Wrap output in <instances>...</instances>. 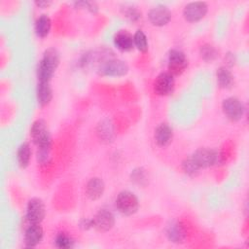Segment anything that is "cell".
I'll use <instances>...</instances> for the list:
<instances>
[{
	"instance_id": "1",
	"label": "cell",
	"mask_w": 249,
	"mask_h": 249,
	"mask_svg": "<svg viewBox=\"0 0 249 249\" xmlns=\"http://www.w3.org/2000/svg\"><path fill=\"white\" fill-rule=\"evenodd\" d=\"M59 63L60 54L55 48L45 50L36 70L38 82H51Z\"/></svg>"
},
{
	"instance_id": "10",
	"label": "cell",
	"mask_w": 249,
	"mask_h": 249,
	"mask_svg": "<svg viewBox=\"0 0 249 249\" xmlns=\"http://www.w3.org/2000/svg\"><path fill=\"white\" fill-rule=\"evenodd\" d=\"M175 88V79L168 71L160 73L153 84V90L157 95L167 96L170 95Z\"/></svg>"
},
{
	"instance_id": "9",
	"label": "cell",
	"mask_w": 249,
	"mask_h": 249,
	"mask_svg": "<svg viewBox=\"0 0 249 249\" xmlns=\"http://www.w3.org/2000/svg\"><path fill=\"white\" fill-rule=\"evenodd\" d=\"M208 12V5L203 1H194L186 4L183 8V17L188 22H197L201 20Z\"/></svg>"
},
{
	"instance_id": "3",
	"label": "cell",
	"mask_w": 249,
	"mask_h": 249,
	"mask_svg": "<svg viewBox=\"0 0 249 249\" xmlns=\"http://www.w3.org/2000/svg\"><path fill=\"white\" fill-rule=\"evenodd\" d=\"M115 206L121 214L131 216L139 209V199L134 193L124 190L118 194L115 199Z\"/></svg>"
},
{
	"instance_id": "12",
	"label": "cell",
	"mask_w": 249,
	"mask_h": 249,
	"mask_svg": "<svg viewBox=\"0 0 249 249\" xmlns=\"http://www.w3.org/2000/svg\"><path fill=\"white\" fill-rule=\"evenodd\" d=\"M93 220V229H95L97 231L100 232H106L113 229L115 226V215L112 211H110L107 208H101L99 209L94 217Z\"/></svg>"
},
{
	"instance_id": "33",
	"label": "cell",
	"mask_w": 249,
	"mask_h": 249,
	"mask_svg": "<svg viewBox=\"0 0 249 249\" xmlns=\"http://www.w3.org/2000/svg\"><path fill=\"white\" fill-rule=\"evenodd\" d=\"M52 4H53V1H50V0H37L34 2V5L40 9H47Z\"/></svg>"
},
{
	"instance_id": "20",
	"label": "cell",
	"mask_w": 249,
	"mask_h": 249,
	"mask_svg": "<svg viewBox=\"0 0 249 249\" xmlns=\"http://www.w3.org/2000/svg\"><path fill=\"white\" fill-rule=\"evenodd\" d=\"M51 28H52V19L48 15L43 14L36 18L34 23V31L37 37L46 38L50 34Z\"/></svg>"
},
{
	"instance_id": "32",
	"label": "cell",
	"mask_w": 249,
	"mask_h": 249,
	"mask_svg": "<svg viewBox=\"0 0 249 249\" xmlns=\"http://www.w3.org/2000/svg\"><path fill=\"white\" fill-rule=\"evenodd\" d=\"M235 61H236V58H235V55L234 53H228L226 55H225V66L230 68L231 66H233L235 64Z\"/></svg>"
},
{
	"instance_id": "17",
	"label": "cell",
	"mask_w": 249,
	"mask_h": 249,
	"mask_svg": "<svg viewBox=\"0 0 249 249\" xmlns=\"http://www.w3.org/2000/svg\"><path fill=\"white\" fill-rule=\"evenodd\" d=\"M113 43L121 52H130L134 48L133 36L126 30L118 31L114 35Z\"/></svg>"
},
{
	"instance_id": "6",
	"label": "cell",
	"mask_w": 249,
	"mask_h": 249,
	"mask_svg": "<svg viewBox=\"0 0 249 249\" xmlns=\"http://www.w3.org/2000/svg\"><path fill=\"white\" fill-rule=\"evenodd\" d=\"M222 111L228 120L231 122H238L244 116L245 107L240 99L234 96H230L223 100Z\"/></svg>"
},
{
	"instance_id": "11",
	"label": "cell",
	"mask_w": 249,
	"mask_h": 249,
	"mask_svg": "<svg viewBox=\"0 0 249 249\" xmlns=\"http://www.w3.org/2000/svg\"><path fill=\"white\" fill-rule=\"evenodd\" d=\"M172 18L171 11L164 5H157L148 12V19L150 23L156 27L167 25Z\"/></svg>"
},
{
	"instance_id": "30",
	"label": "cell",
	"mask_w": 249,
	"mask_h": 249,
	"mask_svg": "<svg viewBox=\"0 0 249 249\" xmlns=\"http://www.w3.org/2000/svg\"><path fill=\"white\" fill-rule=\"evenodd\" d=\"M73 5L76 9H86L91 14H96L98 12V5L94 1H75Z\"/></svg>"
},
{
	"instance_id": "27",
	"label": "cell",
	"mask_w": 249,
	"mask_h": 249,
	"mask_svg": "<svg viewBox=\"0 0 249 249\" xmlns=\"http://www.w3.org/2000/svg\"><path fill=\"white\" fill-rule=\"evenodd\" d=\"M123 16L130 22H138L142 18V13L133 6H124L122 8Z\"/></svg>"
},
{
	"instance_id": "16",
	"label": "cell",
	"mask_w": 249,
	"mask_h": 249,
	"mask_svg": "<svg viewBox=\"0 0 249 249\" xmlns=\"http://www.w3.org/2000/svg\"><path fill=\"white\" fill-rule=\"evenodd\" d=\"M104 191H105V183L99 177L90 178L88 181L85 189L87 197L92 201L99 199L103 196Z\"/></svg>"
},
{
	"instance_id": "14",
	"label": "cell",
	"mask_w": 249,
	"mask_h": 249,
	"mask_svg": "<svg viewBox=\"0 0 249 249\" xmlns=\"http://www.w3.org/2000/svg\"><path fill=\"white\" fill-rule=\"evenodd\" d=\"M44 237V231L40 224H29L24 231V245L28 248L36 247Z\"/></svg>"
},
{
	"instance_id": "7",
	"label": "cell",
	"mask_w": 249,
	"mask_h": 249,
	"mask_svg": "<svg viewBox=\"0 0 249 249\" xmlns=\"http://www.w3.org/2000/svg\"><path fill=\"white\" fill-rule=\"evenodd\" d=\"M188 58L184 52L178 49H172L168 53L167 57V69L170 74L180 76L188 68Z\"/></svg>"
},
{
	"instance_id": "24",
	"label": "cell",
	"mask_w": 249,
	"mask_h": 249,
	"mask_svg": "<svg viewBox=\"0 0 249 249\" xmlns=\"http://www.w3.org/2000/svg\"><path fill=\"white\" fill-rule=\"evenodd\" d=\"M199 55L203 61L210 63L217 59L219 52L213 45L206 43L199 47Z\"/></svg>"
},
{
	"instance_id": "23",
	"label": "cell",
	"mask_w": 249,
	"mask_h": 249,
	"mask_svg": "<svg viewBox=\"0 0 249 249\" xmlns=\"http://www.w3.org/2000/svg\"><path fill=\"white\" fill-rule=\"evenodd\" d=\"M130 181L136 186L146 187L149 183V176L147 170L143 167H136L130 172Z\"/></svg>"
},
{
	"instance_id": "18",
	"label": "cell",
	"mask_w": 249,
	"mask_h": 249,
	"mask_svg": "<svg viewBox=\"0 0 249 249\" xmlns=\"http://www.w3.org/2000/svg\"><path fill=\"white\" fill-rule=\"evenodd\" d=\"M36 98L41 107L49 105L53 99V89L50 82H38L36 87Z\"/></svg>"
},
{
	"instance_id": "5",
	"label": "cell",
	"mask_w": 249,
	"mask_h": 249,
	"mask_svg": "<svg viewBox=\"0 0 249 249\" xmlns=\"http://www.w3.org/2000/svg\"><path fill=\"white\" fill-rule=\"evenodd\" d=\"M30 138L37 148L52 145L51 132L44 120L38 119L32 123L30 126Z\"/></svg>"
},
{
	"instance_id": "4",
	"label": "cell",
	"mask_w": 249,
	"mask_h": 249,
	"mask_svg": "<svg viewBox=\"0 0 249 249\" xmlns=\"http://www.w3.org/2000/svg\"><path fill=\"white\" fill-rule=\"evenodd\" d=\"M127 63L120 58H109L103 61L98 69V75L102 77H123L128 73Z\"/></svg>"
},
{
	"instance_id": "25",
	"label": "cell",
	"mask_w": 249,
	"mask_h": 249,
	"mask_svg": "<svg viewBox=\"0 0 249 249\" xmlns=\"http://www.w3.org/2000/svg\"><path fill=\"white\" fill-rule=\"evenodd\" d=\"M54 246L59 249H70L75 245V240L65 232H59L56 234L53 240Z\"/></svg>"
},
{
	"instance_id": "15",
	"label": "cell",
	"mask_w": 249,
	"mask_h": 249,
	"mask_svg": "<svg viewBox=\"0 0 249 249\" xmlns=\"http://www.w3.org/2000/svg\"><path fill=\"white\" fill-rule=\"evenodd\" d=\"M154 140L159 147H161V148L167 147L173 140L172 127L166 123L160 124L155 129Z\"/></svg>"
},
{
	"instance_id": "26",
	"label": "cell",
	"mask_w": 249,
	"mask_h": 249,
	"mask_svg": "<svg viewBox=\"0 0 249 249\" xmlns=\"http://www.w3.org/2000/svg\"><path fill=\"white\" fill-rule=\"evenodd\" d=\"M133 44L134 47L141 53H146L149 49L148 38L142 30H137L133 35Z\"/></svg>"
},
{
	"instance_id": "19",
	"label": "cell",
	"mask_w": 249,
	"mask_h": 249,
	"mask_svg": "<svg viewBox=\"0 0 249 249\" xmlns=\"http://www.w3.org/2000/svg\"><path fill=\"white\" fill-rule=\"evenodd\" d=\"M96 133L98 138L105 143H111L114 141L115 138V131L114 126L109 119H103L99 122L96 128Z\"/></svg>"
},
{
	"instance_id": "2",
	"label": "cell",
	"mask_w": 249,
	"mask_h": 249,
	"mask_svg": "<svg viewBox=\"0 0 249 249\" xmlns=\"http://www.w3.org/2000/svg\"><path fill=\"white\" fill-rule=\"evenodd\" d=\"M190 157L199 167V169L212 167L223 162L222 153L216 149L208 147H201L196 149Z\"/></svg>"
},
{
	"instance_id": "13",
	"label": "cell",
	"mask_w": 249,
	"mask_h": 249,
	"mask_svg": "<svg viewBox=\"0 0 249 249\" xmlns=\"http://www.w3.org/2000/svg\"><path fill=\"white\" fill-rule=\"evenodd\" d=\"M166 238L175 244L184 243L187 237V231L184 225L178 220L170 221L164 230Z\"/></svg>"
},
{
	"instance_id": "29",
	"label": "cell",
	"mask_w": 249,
	"mask_h": 249,
	"mask_svg": "<svg viewBox=\"0 0 249 249\" xmlns=\"http://www.w3.org/2000/svg\"><path fill=\"white\" fill-rule=\"evenodd\" d=\"M181 168L185 174L189 176H196L199 172V167L195 163L191 157L185 159L181 163Z\"/></svg>"
},
{
	"instance_id": "28",
	"label": "cell",
	"mask_w": 249,
	"mask_h": 249,
	"mask_svg": "<svg viewBox=\"0 0 249 249\" xmlns=\"http://www.w3.org/2000/svg\"><path fill=\"white\" fill-rule=\"evenodd\" d=\"M36 159L39 164L46 165L52 160V145L38 147L36 153Z\"/></svg>"
},
{
	"instance_id": "22",
	"label": "cell",
	"mask_w": 249,
	"mask_h": 249,
	"mask_svg": "<svg viewBox=\"0 0 249 249\" xmlns=\"http://www.w3.org/2000/svg\"><path fill=\"white\" fill-rule=\"evenodd\" d=\"M32 150L28 142L21 143L17 151V161L20 168H26L31 160Z\"/></svg>"
},
{
	"instance_id": "8",
	"label": "cell",
	"mask_w": 249,
	"mask_h": 249,
	"mask_svg": "<svg viewBox=\"0 0 249 249\" xmlns=\"http://www.w3.org/2000/svg\"><path fill=\"white\" fill-rule=\"evenodd\" d=\"M46 216V206L40 197H32L27 201L25 218L29 224H41Z\"/></svg>"
},
{
	"instance_id": "21",
	"label": "cell",
	"mask_w": 249,
	"mask_h": 249,
	"mask_svg": "<svg viewBox=\"0 0 249 249\" xmlns=\"http://www.w3.org/2000/svg\"><path fill=\"white\" fill-rule=\"evenodd\" d=\"M216 79L217 84L221 89H231L234 84V77L230 70V68L226 66H220L216 71Z\"/></svg>"
},
{
	"instance_id": "31",
	"label": "cell",
	"mask_w": 249,
	"mask_h": 249,
	"mask_svg": "<svg viewBox=\"0 0 249 249\" xmlns=\"http://www.w3.org/2000/svg\"><path fill=\"white\" fill-rule=\"evenodd\" d=\"M79 227L84 231H89L90 229H93L92 218H82L79 222Z\"/></svg>"
}]
</instances>
